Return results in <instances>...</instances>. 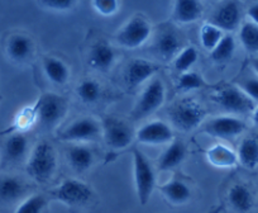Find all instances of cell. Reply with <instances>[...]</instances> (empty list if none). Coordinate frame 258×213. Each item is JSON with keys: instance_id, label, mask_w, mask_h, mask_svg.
Here are the masks:
<instances>
[{"instance_id": "9a60e30c", "label": "cell", "mask_w": 258, "mask_h": 213, "mask_svg": "<svg viewBox=\"0 0 258 213\" xmlns=\"http://www.w3.org/2000/svg\"><path fill=\"white\" fill-rule=\"evenodd\" d=\"M158 65L155 63L146 60V59H133L126 65L124 71V81L128 89H136L150 80L158 71Z\"/></svg>"}, {"instance_id": "f1b7e54d", "label": "cell", "mask_w": 258, "mask_h": 213, "mask_svg": "<svg viewBox=\"0 0 258 213\" xmlns=\"http://www.w3.org/2000/svg\"><path fill=\"white\" fill-rule=\"evenodd\" d=\"M235 39L232 34H224L219 43L210 52V58L215 64H227L235 54Z\"/></svg>"}, {"instance_id": "52a82bcc", "label": "cell", "mask_w": 258, "mask_h": 213, "mask_svg": "<svg viewBox=\"0 0 258 213\" xmlns=\"http://www.w3.org/2000/svg\"><path fill=\"white\" fill-rule=\"evenodd\" d=\"M166 100V86L161 79H152L141 93L131 117L135 121L145 120L152 116L163 105Z\"/></svg>"}, {"instance_id": "f35d334b", "label": "cell", "mask_w": 258, "mask_h": 213, "mask_svg": "<svg viewBox=\"0 0 258 213\" xmlns=\"http://www.w3.org/2000/svg\"><path fill=\"white\" fill-rule=\"evenodd\" d=\"M247 16L248 18H249L250 23L258 26V3L252 4V6L247 9Z\"/></svg>"}, {"instance_id": "ac0fdd59", "label": "cell", "mask_w": 258, "mask_h": 213, "mask_svg": "<svg viewBox=\"0 0 258 213\" xmlns=\"http://www.w3.org/2000/svg\"><path fill=\"white\" fill-rule=\"evenodd\" d=\"M6 51L8 58L16 64H24L33 56L34 44L29 36L24 33H14L7 41Z\"/></svg>"}, {"instance_id": "ba28073f", "label": "cell", "mask_w": 258, "mask_h": 213, "mask_svg": "<svg viewBox=\"0 0 258 213\" xmlns=\"http://www.w3.org/2000/svg\"><path fill=\"white\" fill-rule=\"evenodd\" d=\"M101 133L106 145L114 150L126 148L136 138V131L131 123L111 116L101 122Z\"/></svg>"}, {"instance_id": "d4e9b609", "label": "cell", "mask_w": 258, "mask_h": 213, "mask_svg": "<svg viewBox=\"0 0 258 213\" xmlns=\"http://www.w3.org/2000/svg\"><path fill=\"white\" fill-rule=\"evenodd\" d=\"M43 71L47 79L57 86H63L70 80V68L54 56H46L43 59Z\"/></svg>"}, {"instance_id": "1f68e13d", "label": "cell", "mask_w": 258, "mask_h": 213, "mask_svg": "<svg viewBox=\"0 0 258 213\" xmlns=\"http://www.w3.org/2000/svg\"><path fill=\"white\" fill-rule=\"evenodd\" d=\"M207 86V81L200 74L195 71H187L178 76L176 81V89L178 91H194L198 89H203Z\"/></svg>"}, {"instance_id": "9c48e42d", "label": "cell", "mask_w": 258, "mask_h": 213, "mask_svg": "<svg viewBox=\"0 0 258 213\" xmlns=\"http://www.w3.org/2000/svg\"><path fill=\"white\" fill-rule=\"evenodd\" d=\"M152 27L148 19L142 16H135L129 19L115 34V41L124 48H138L148 41Z\"/></svg>"}, {"instance_id": "83f0119b", "label": "cell", "mask_w": 258, "mask_h": 213, "mask_svg": "<svg viewBox=\"0 0 258 213\" xmlns=\"http://www.w3.org/2000/svg\"><path fill=\"white\" fill-rule=\"evenodd\" d=\"M103 89L95 79H83L76 86V95L84 104H94L101 98Z\"/></svg>"}, {"instance_id": "484cf974", "label": "cell", "mask_w": 258, "mask_h": 213, "mask_svg": "<svg viewBox=\"0 0 258 213\" xmlns=\"http://www.w3.org/2000/svg\"><path fill=\"white\" fill-rule=\"evenodd\" d=\"M238 163L248 170L258 168V138L248 136L243 138L237 151Z\"/></svg>"}, {"instance_id": "3957f363", "label": "cell", "mask_w": 258, "mask_h": 213, "mask_svg": "<svg viewBox=\"0 0 258 213\" xmlns=\"http://www.w3.org/2000/svg\"><path fill=\"white\" fill-rule=\"evenodd\" d=\"M49 197L66 207L81 208L93 202L94 190L83 180L68 178L49 190Z\"/></svg>"}, {"instance_id": "4316f807", "label": "cell", "mask_w": 258, "mask_h": 213, "mask_svg": "<svg viewBox=\"0 0 258 213\" xmlns=\"http://www.w3.org/2000/svg\"><path fill=\"white\" fill-rule=\"evenodd\" d=\"M28 151V138L23 132H16L7 138L4 143V155L11 163H21Z\"/></svg>"}, {"instance_id": "d6986e66", "label": "cell", "mask_w": 258, "mask_h": 213, "mask_svg": "<svg viewBox=\"0 0 258 213\" xmlns=\"http://www.w3.org/2000/svg\"><path fill=\"white\" fill-rule=\"evenodd\" d=\"M116 60L115 49L105 41H98L91 46L88 55V65L93 70L108 71L113 68Z\"/></svg>"}, {"instance_id": "2e32d148", "label": "cell", "mask_w": 258, "mask_h": 213, "mask_svg": "<svg viewBox=\"0 0 258 213\" xmlns=\"http://www.w3.org/2000/svg\"><path fill=\"white\" fill-rule=\"evenodd\" d=\"M28 185L16 175H0V205L21 203L28 195Z\"/></svg>"}, {"instance_id": "cb8c5ba5", "label": "cell", "mask_w": 258, "mask_h": 213, "mask_svg": "<svg viewBox=\"0 0 258 213\" xmlns=\"http://www.w3.org/2000/svg\"><path fill=\"white\" fill-rule=\"evenodd\" d=\"M186 157V147L181 140H173L158 158V169L161 172L173 170L183 163Z\"/></svg>"}, {"instance_id": "5bb4252c", "label": "cell", "mask_w": 258, "mask_h": 213, "mask_svg": "<svg viewBox=\"0 0 258 213\" xmlns=\"http://www.w3.org/2000/svg\"><path fill=\"white\" fill-rule=\"evenodd\" d=\"M242 19V7L237 2H224L215 8L209 23L223 32H233L239 27Z\"/></svg>"}, {"instance_id": "44dd1931", "label": "cell", "mask_w": 258, "mask_h": 213, "mask_svg": "<svg viewBox=\"0 0 258 213\" xmlns=\"http://www.w3.org/2000/svg\"><path fill=\"white\" fill-rule=\"evenodd\" d=\"M207 160L210 165L219 169H229L238 164L237 152L224 143H215L207 150Z\"/></svg>"}, {"instance_id": "836d02e7", "label": "cell", "mask_w": 258, "mask_h": 213, "mask_svg": "<svg viewBox=\"0 0 258 213\" xmlns=\"http://www.w3.org/2000/svg\"><path fill=\"white\" fill-rule=\"evenodd\" d=\"M46 207L47 198L43 194H32L17 205L14 213H43Z\"/></svg>"}, {"instance_id": "d6a6232c", "label": "cell", "mask_w": 258, "mask_h": 213, "mask_svg": "<svg viewBox=\"0 0 258 213\" xmlns=\"http://www.w3.org/2000/svg\"><path fill=\"white\" fill-rule=\"evenodd\" d=\"M223 37H224V32L212 23L203 24L202 29H200L202 46L209 52H212L217 47V44L219 43Z\"/></svg>"}, {"instance_id": "603a6c76", "label": "cell", "mask_w": 258, "mask_h": 213, "mask_svg": "<svg viewBox=\"0 0 258 213\" xmlns=\"http://www.w3.org/2000/svg\"><path fill=\"white\" fill-rule=\"evenodd\" d=\"M68 163L76 173H85L93 167L94 152L84 145H73L66 150Z\"/></svg>"}, {"instance_id": "ab89813d", "label": "cell", "mask_w": 258, "mask_h": 213, "mask_svg": "<svg viewBox=\"0 0 258 213\" xmlns=\"http://www.w3.org/2000/svg\"><path fill=\"white\" fill-rule=\"evenodd\" d=\"M252 121L255 126L258 127V105L254 107V110L252 112Z\"/></svg>"}, {"instance_id": "277c9868", "label": "cell", "mask_w": 258, "mask_h": 213, "mask_svg": "<svg viewBox=\"0 0 258 213\" xmlns=\"http://www.w3.org/2000/svg\"><path fill=\"white\" fill-rule=\"evenodd\" d=\"M37 122L44 130H53L62 122L69 111L66 98L56 93H43L34 104Z\"/></svg>"}, {"instance_id": "7c38bea8", "label": "cell", "mask_w": 258, "mask_h": 213, "mask_svg": "<svg viewBox=\"0 0 258 213\" xmlns=\"http://www.w3.org/2000/svg\"><path fill=\"white\" fill-rule=\"evenodd\" d=\"M136 140L143 145H163L171 143L175 140V135L170 125L163 121H152L142 126L136 132Z\"/></svg>"}, {"instance_id": "30bf717a", "label": "cell", "mask_w": 258, "mask_h": 213, "mask_svg": "<svg viewBox=\"0 0 258 213\" xmlns=\"http://www.w3.org/2000/svg\"><path fill=\"white\" fill-rule=\"evenodd\" d=\"M101 133V123L93 117H80L73 121L66 128L57 135V138L63 142H91L96 141Z\"/></svg>"}, {"instance_id": "7402d4cb", "label": "cell", "mask_w": 258, "mask_h": 213, "mask_svg": "<svg viewBox=\"0 0 258 213\" xmlns=\"http://www.w3.org/2000/svg\"><path fill=\"white\" fill-rule=\"evenodd\" d=\"M161 194L172 205H183L192 197L190 187L178 179H172L160 187Z\"/></svg>"}, {"instance_id": "d590c367", "label": "cell", "mask_w": 258, "mask_h": 213, "mask_svg": "<svg viewBox=\"0 0 258 213\" xmlns=\"http://www.w3.org/2000/svg\"><path fill=\"white\" fill-rule=\"evenodd\" d=\"M37 122V112L36 108L33 107H29V108H24L21 113L17 117L16 127L19 130L24 131L27 128H31L34 123Z\"/></svg>"}, {"instance_id": "74e56055", "label": "cell", "mask_w": 258, "mask_h": 213, "mask_svg": "<svg viewBox=\"0 0 258 213\" xmlns=\"http://www.w3.org/2000/svg\"><path fill=\"white\" fill-rule=\"evenodd\" d=\"M238 86L244 91L245 95H247L250 100L258 101V79H245V80H243Z\"/></svg>"}, {"instance_id": "8992f818", "label": "cell", "mask_w": 258, "mask_h": 213, "mask_svg": "<svg viewBox=\"0 0 258 213\" xmlns=\"http://www.w3.org/2000/svg\"><path fill=\"white\" fill-rule=\"evenodd\" d=\"M212 100L230 116L248 115L254 110V101L250 100L238 85L219 86L212 94Z\"/></svg>"}, {"instance_id": "4fadbf2b", "label": "cell", "mask_w": 258, "mask_h": 213, "mask_svg": "<svg viewBox=\"0 0 258 213\" xmlns=\"http://www.w3.org/2000/svg\"><path fill=\"white\" fill-rule=\"evenodd\" d=\"M182 48V39L171 28L162 29L153 42V52L163 63L175 60Z\"/></svg>"}, {"instance_id": "60d3db41", "label": "cell", "mask_w": 258, "mask_h": 213, "mask_svg": "<svg viewBox=\"0 0 258 213\" xmlns=\"http://www.w3.org/2000/svg\"><path fill=\"white\" fill-rule=\"evenodd\" d=\"M250 65H252V69L255 71V74H257V75H258V58L253 59L252 64H250Z\"/></svg>"}, {"instance_id": "e575fe53", "label": "cell", "mask_w": 258, "mask_h": 213, "mask_svg": "<svg viewBox=\"0 0 258 213\" xmlns=\"http://www.w3.org/2000/svg\"><path fill=\"white\" fill-rule=\"evenodd\" d=\"M94 11L103 17H111L118 13L120 4L116 0H94L93 3Z\"/></svg>"}, {"instance_id": "e0dca14e", "label": "cell", "mask_w": 258, "mask_h": 213, "mask_svg": "<svg viewBox=\"0 0 258 213\" xmlns=\"http://www.w3.org/2000/svg\"><path fill=\"white\" fill-rule=\"evenodd\" d=\"M228 203L237 213L252 212L255 205V195L252 188L243 182H237L228 190Z\"/></svg>"}, {"instance_id": "6da1fadb", "label": "cell", "mask_w": 258, "mask_h": 213, "mask_svg": "<svg viewBox=\"0 0 258 213\" xmlns=\"http://www.w3.org/2000/svg\"><path fill=\"white\" fill-rule=\"evenodd\" d=\"M57 170V152L48 141H41L34 146L27 160L26 172L33 182L46 184Z\"/></svg>"}, {"instance_id": "5b68a950", "label": "cell", "mask_w": 258, "mask_h": 213, "mask_svg": "<svg viewBox=\"0 0 258 213\" xmlns=\"http://www.w3.org/2000/svg\"><path fill=\"white\" fill-rule=\"evenodd\" d=\"M133 175L138 202L146 205L150 202L156 188V172L147 156L138 148L132 151Z\"/></svg>"}, {"instance_id": "4dcf8cb0", "label": "cell", "mask_w": 258, "mask_h": 213, "mask_svg": "<svg viewBox=\"0 0 258 213\" xmlns=\"http://www.w3.org/2000/svg\"><path fill=\"white\" fill-rule=\"evenodd\" d=\"M199 59V52L194 46L183 47L181 52L176 56L173 60V68L178 71V73L183 74L190 71V69L195 65V63Z\"/></svg>"}, {"instance_id": "f546056e", "label": "cell", "mask_w": 258, "mask_h": 213, "mask_svg": "<svg viewBox=\"0 0 258 213\" xmlns=\"http://www.w3.org/2000/svg\"><path fill=\"white\" fill-rule=\"evenodd\" d=\"M239 39L243 48L249 54H257L258 52V26L245 22L240 26Z\"/></svg>"}, {"instance_id": "8d00e7d4", "label": "cell", "mask_w": 258, "mask_h": 213, "mask_svg": "<svg viewBox=\"0 0 258 213\" xmlns=\"http://www.w3.org/2000/svg\"><path fill=\"white\" fill-rule=\"evenodd\" d=\"M39 7L47 9V11H53V12H69L74 9L76 6L75 2L73 0H43L39 2Z\"/></svg>"}, {"instance_id": "ffe728a7", "label": "cell", "mask_w": 258, "mask_h": 213, "mask_svg": "<svg viewBox=\"0 0 258 213\" xmlns=\"http://www.w3.org/2000/svg\"><path fill=\"white\" fill-rule=\"evenodd\" d=\"M204 13V6L195 0H180L172 7V19L178 24H188L199 21Z\"/></svg>"}, {"instance_id": "8fae6325", "label": "cell", "mask_w": 258, "mask_h": 213, "mask_svg": "<svg viewBox=\"0 0 258 213\" xmlns=\"http://www.w3.org/2000/svg\"><path fill=\"white\" fill-rule=\"evenodd\" d=\"M247 130L245 122L237 116H219L205 125L204 132L219 140H234Z\"/></svg>"}, {"instance_id": "7a4b0ae2", "label": "cell", "mask_w": 258, "mask_h": 213, "mask_svg": "<svg viewBox=\"0 0 258 213\" xmlns=\"http://www.w3.org/2000/svg\"><path fill=\"white\" fill-rule=\"evenodd\" d=\"M168 120L177 130L188 132L199 127L207 117V110L200 101L194 98H182L167 110Z\"/></svg>"}]
</instances>
